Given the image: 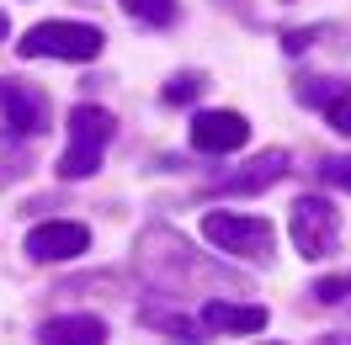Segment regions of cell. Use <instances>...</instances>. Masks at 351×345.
<instances>
[{
	"label": "cell",
	"instance_id": "cell-1",
	"mask_svg": "<svg viewBox=\"0 0 351 345\" xmlns=\"http://www.w3.org/2000/svg\"><path fill=\"white\" fill-rule=\"evenodd\" d=\"M138 266H144V277H149L160 292H181L186 281H197V287H208V281H229V287H234L229 271L197 260V250H192L181 234H171V229H149V234L138 239Z\"/></svg>",
	"mask_w": 351,
	"mask_h": 345
},
{
	"label": "cell",
	"instance_id": "cell-2",
	"mask_svg": "<svg viewBox=\"0 0 351 345\" xmlns=\"http://www.w3.org/2000/svg\"><path fill=\"white\" fill-rule=\"evenodd\" d=\"M112 133H117V117H112L107 107H90V101H80V107L69 112V149L59 154V175L64 181H86V175L101 170V154H107Z\"/></svg>",
	"mask_w": 351,
	"mask_h": 345
},
{
	"label": "cell",
	"instance_id": "cell-3",
	"mask_svg": "<svg viewBox=\"0 0 351 345\" xmlns=\"http://www.w3.org/2000/svg\"><path fill=\"white\" fill-rule=\"evenodd\" d=\"M101 27H86V22H38L27 32L16 53L22 59H69V64H86L101 53Z\"/></svg>",
	"mask_w": 351,
	"mask_h": 345
},
{
	"label": "cell",
	"instance_id": "cell-4",
	"mask_svg": "<svg viewBox=\"0 0 351 345\" xmlns=\"http://www.w3.org/2000/svg\"><path fill=\"white\" fill-rule=\"evenodd\" d=\"M202 234L223 255L240 260H271V250H277V229L266 218H245V213H202Z\"/></svg>",
	"mask_w": 351,
	"mask_h": 345
},
{
	"label": "cell",
	"instance_id": "cell-5",
	"mask_svg": "<svg viewBox=\"0 0 351 345\" xmlns=\"http://www.w3.org/2000/svg\"><path fill=\"white\" fill-rule=\"evenodd\" d=\"M287 229H293V244H298V255H304V260H325V255H335L341 213L330 207L325 196H298V202H293V218H287Z\"/></svg>",
	"mask_w": 351,
	"mask_h": 345
},
{
	"label": "cell",
	"instance_id": "cell-6",
	"mask_svg": "<svg viewBox=\"0 0 351 345\" xmlns=\"http://www.w3.org/2000/svg\"><path fill=\"white\" fill-rule=\"evenodd\" d=\"M0 117H5V128L16 133V138H38L48 133V117H53V101H48V90H38L32 80H0Z\"/></svg>",
	"mask_w": 351,
	"mask_h": 345
},
{
	"label": "cell",
	"instance_id": "cell-7",
	"mask_svg": "<svg viewBox=\"0 0 351 345\" xmlns=\"http://www.w3.org/2000/svg\"><path fill=\"white\" fill-rule=\"evenodd\" d=\"M250 138V123L240 112H197L192 117V149L197 154H234L245 149Z\"/></svg>",
	"mask_w": 351,
	"mask_h": 345
},
{
	"label": "cell",
	"instance_id": "cell-8",
	"mask_svg": "<svg viewBox=\"0 0 351 345\" xmlns=\"http://www.w3.org/2000/svg\"><path fill=\"white\" fill-rule=\"evenodd\" d=\"M90 250V229L86 223H38L27 234V255L32 260H80Z\"/></svg>",
	"mask_w": 351,
	"mask_h": 345
},
{
	"label": "cell",
	"instance_id": "cell-9",
	"mask_svg": "<svg viewBox=\"0 0 351 345\" xmlns=\"http://www.w3.org/2000/svg\"><path fill=\"white\" fill-rule=\"evenodd\" d=\"M282 175H287V149H266V154H256V159H245L234 175H223L219 192L223 196H256V192H266V186H277Z\"/></svg>",
	"mask_w": 351,
	"mask_h": 345
},
{
	"label": "cell",
	"instance_id": "cell-10",
	"mask_svg": "<svg viewBox=\"0 0 351 345\" xmlns=\"http://www.w3.org/2000/svg\"><path fill=\"white\" fill-rule=\"evenodd\" d=\"M38 345H107V324L96 314H64L38 324Z\"/></svg>",
	"mask_w": 351,
	"mask_h": 345
},
{
	"label": "cell",
	"instance_id": "cell-11",
	"mask_svg": "<svg viewBox=\"0 0 351 345\" xmlns=\"http://www.w3.org/2000/svg\"><path fill=\"white\" fill-rule=\"evenodd\" d=\"M202 324H208V329H229V335H256V329H266V308H256V303L208 298V303H202Z\"/></svg>",
	"mask_w": 351,
	"mask_h": 345
},
{
	"label": "cell",
	"instance_id": "cell-12",
	"mask_svg": "<svg viewBox=\"0 0 351 345\" xmlns=\"http://www.w3.org/2000/svg\"><path fill=\"white\" fill-rule=\"evenodd\" d=\"M346 96H351V80H341V75H304L298 80V101L304 107L330 112L335 101H346Z\"/></svg>",
	"mask_w": 351,
	"mask_h": 345
},
{
	"label": "cell",
	"instance_id": "cell-13",
	"mask_svg": "<svg viewBox=\"0 0 351 345\" xmlns=\"http://www.w3.org/2000/svg\"><path fill=\"white\" fill-rule=\"evenodd\" d=\"M144 324H154V329H165V335H176V340H192V345H202L208 340V324H197V319H186L181 308H144Z\"/></svg>",
	"mask_w": 351,
	"mask_h": 345
},
{
	"label": "cell",
	"instance_id": "cell-14",
	"mask_svg": "<svg viewBox=\"0 0 351 345\" xmlns=\"http://www.w3.org/2000/svg\"><path fill=\"white\" fill-rule=\"evenodd\" d=\"M202 86H208V75L181 69V75H171V80H165V90H160V96H165L171 107H186V101H197V96H202Z\"/></svg>",
	"mask_w": 351,
	"mask_h": 345
},
{
	"label": "cell",
	"instance_id": "cell-15",
	"mask_svg": "<svg viewBox=\"0 0 351 345\" xmlns=\"http://www.w3.org/2000/svg\"><path fill=\"white\" fill-rule=\"evenodd\" d=\"M123 11L144 27H171L176 22V0H123Z\"/></svg>",
	"mask_w": 351,
	"mask_h": 345
},
{
	"label": "cell",
	"instance_id": "cell-16",
	"mask_svg": "<svg viewBox=\"0 0 351 345\" xmlns=\"http://www.w3.org/2000/svg\"><path fill=\"white\" fill-rule=\"evenodd\" d=\"M319 181L351 192V154H325V159H319Z\"/></svg>",
	"mask_w": 351,
	"mask_h": 345
},
{
	"label": "cell",
	"instance_id": "cell-17",
	"mask_svg": "<svg viewBox=\"0 0 351 345\" xmlns=\"http://www.w3.org/2000/svg\"><path fill=\"white\" fill-rule=\"evenodd\" d=\"M351 298V277H319L314 281V303H341Z\"/></svg>",
	"mask_w": 351,
	"mask_h": 345
},
{
	"label": "cell",
	"instance_id": "cell-18",
	"mask_svg": "<svg viewBox=\"0 0 351 345\" xmlns=\"http://www.w3.org/2000/svg\"><path fill=\"white\" fill-rule=\"evenodd\" d=\"M325 117H330V128H335V133H346V138H351V96H346V101H335Z\"/></svg>",
	"mask_w": 351,
	"mask_h": 345
},
{
	"label": "cell",
	"instance_id": "cell-19",
	"mask_svg": "<svg viewBox=\"0 0 351 345\" xmlns=\"http://www.w3.org/2000/svg\"><path fill=\"white\" fill-rule=\"evenodd\" d=\"M319 345H351V335H325Z\"/></svg>",
	"mask_w": 351,
	"mask_h": 345
},
{
	"label": "cell",
	"instance_id": "cell-20",
	"mask_svg": "<svg viewBox=\"0 0 351 345\" xmlns=\"http://www.w3.org/2000/svg\"><path fill=\"white\" fill-rule=\"evenodd\" d=\"M5 38H11V22H5V11H0V43H5Z\"/></svg>",
	"mask_w": 351,
	"mask_h": 345
},
{
	"label": "cell",
	"instance_id": "cell-21",
	"mask_svg": "<svg viewBox=\"0 0 351 345\" xmlns=\"http://www.w3.org/2000/svg\"><path fill=\"white\" fill-rule=\"evenodd\" d=\"M271 345H277V340H271Z\"/></svg>",
	"mask_w": 351,
	"mask_h": 345
}]
</instances>
